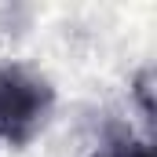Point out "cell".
Returning <instances> with one entry per match:
<instances>
[{
    "mask_svg": "<svg viewBox=\"0 0 157 157\" xmlns=\"http://www.w3.org/2000/svg\"><path fill=\"white\" fill-rule=\"evenodd\" d=\"M132 157H154V146H150L146 139H139V146L132 150Z\"/></svg>",
    "mask_w": 157,
    "mask_h": 157,
    "instance_id": "obj_3",
    "label": "cell"
},
{
    "mask_svg": "<svg viewBox=\"0 0 157 157\" xmlns=\"http://www.w3.org/2000/svg\"><path fill=\"white\" fill-rule=\"evenodd\" d=\"M59 110V88L40 66L4 59L0 62V143L26 150L51 128Z\"/></svg>",
    "mask_w": 157,
    "mask_h": 157,
    "instance_id": "obj_1",
    "label": "cell"
},
{
    "mask_svg": "<svg viewBox=\"0 0 157 157\" xmlns=\"http://www.w3.org/2000/svg\"><path fill=\"white\" fill-rule=\"evenodd\" d=\"M150 91H154V70H143V73L135 77V88H132V95L139 99V106H143V117H146V121H150V113H154Z\"/></svg>",
    "mask_w": 157,
    "mask_h": 157,
    "instance_id": "obj_2",
    "label": "cell"
}]
</instances>
